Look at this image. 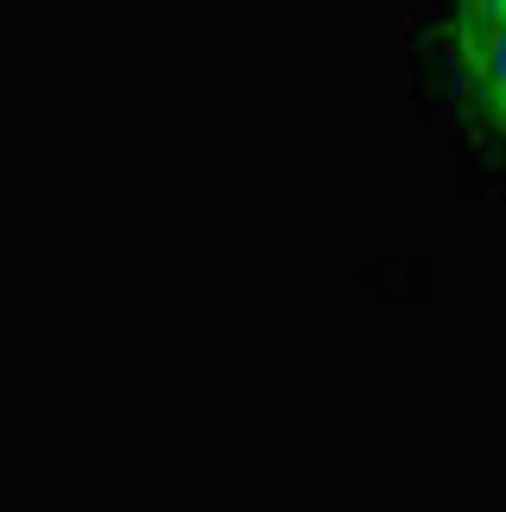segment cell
Returning <instances> with one entry per match:
<instances>
[{
    "label": "cell",
    "instance_id": "obj_2",
    "mask_svg": "<svg viewBox=\"0 0 506 512\" xmlns=\"http://www.w3.org/2000/svg\"><path fill=\"white\" fill-rule=\"evenodd\" d=\"M488 13H506V0H456V19H488Z\"/></svg>",
    "mask_w": 506,
    "mask_h": 512
},
{
    "label": "cell",
    "instance_id": "obj_1",
    "mask_svg": "<svg viewBox=\"0 0 506 512\" xmlns=\"http://www.w3.org/2000/svg\"><path fill=\"white\" fill-rule=\"evenodd\" d=\"M456 70H462L475 127L494 146H506V13L456 19Z\"/></svg>",
    "mask_w": 506,
    "mask_h": 512
}]
</instances>
